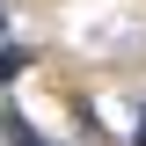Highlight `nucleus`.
Masks as SVG:
<instances>
[{
    "instance_id": "obj_1",
    "label": "nucleus",
    "mask_w": 146,
    "mask_h": 146,
    "mask_svg": "<svg viewBox=\"0 0 146 146\" xmlns=\"http://www.w3.org/2000/svg\"><path fill=\"white\" fill-rule=\"evenodd\" d=\"M15 66H22V51H15V44H0V80H7Z\"/></svg>"
}]
</instances>
